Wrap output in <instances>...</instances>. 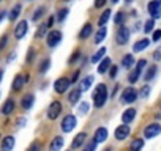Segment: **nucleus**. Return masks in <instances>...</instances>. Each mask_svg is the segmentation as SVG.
<instances>
[{"label":"nucleus","instance_id":"1","mask_svg":"<svg viewBox=\"0 0 161 151\" xmlns=\"http://www.w3.org/2000/svg\"><path fill=\"white\" fill-rule=\"evenodd\" d=\"M106 99H108V87L104 85V84H100L98 87H97V90H95V93H93V104H95V107L97 109H100V107H103L104 104H106Z\"/></svg>","mask_w":161,"mask_h":151},{"label":"nucleus","instance_id":"2","mask_svg":"<svg viewBox=\"0 0 161 151\" xmlns=\"http://www.w3.org/2000/svg\"><path fill=\"white\" fill-rule=\"evenodd\" d=\"M62 102H58V101H52L51 102V106H49V109H47V118L49 120H55V118H58L60 117V113H62Z\"/></svg>","mask_w":161,"mask_h":151},{"label":"nucleus","instance_id":"3","mask_svg":"<svg viewBox=\"0 0 161 151\" xmlns=\"http://www.w3.org/2000/svg\"><path fill=\"white\" fill-rule=\"evenodd\" d=\"M76 124H77V120H76V117L74 115H66L65 118H63V121H62V131L63 132H71L74 128H76Z\"/></svg>","mask_w":161,"mask_h":151},{"label":"nucleus","instance_id":"4","mask_svg":"<svg viewBox=\"0 0 161 151\" xmlns=\"http://www.w3.org/2000/svg\"><path fill=\"white\" fill-rule=\"evenodd\" d=\"M147 8H148L152 19H158L161 16V0H152Z\"/></svg>","mask_w":161,"mask_h":151},{"label":"nucleus","instance_id":"5","mask_svg":"<svg viewBox=\"0 0 161 151\" xmlns=\"http://www.w3.org/2000/svg\"><path fill=\"white\" fill-rule=\"evenodd\" d=\"M128 39H130V30H128L125 25H122V27L117 30L115 41H117V44L123 46V44H126V43H128Z\"/></svg>","mask_w":161,"mask_h":151},{"label":"nucleus","instance_id":"6","mask_svg":"<svg viewBox=\"0 0 161 151\" xmlns=\"http://www.w3.org/2000/svg\"><path fill=\"white\" fill-rule=\"evenodd\" d=\"M69 85H71V81H69L68 77H60V79L55 81L54 88H55L57 93H65V91L69 88Z\"/></svg>","mask_w":161,"mask_h":151},{"label":"nucleus","instance_id":"7","mask_svg":"<svg viewBox=\"0 0 161 151\" xmlns=\"http://www.w3.org/2000/svg\"><path fill=\"white\" fill-rule=\"evenodd\" d=\"M136 98H137V91L134 90V88H125L123 90V93H122V101L123 102H126V104H131V102H134L136 101Z\"/></svg>","mask_w":161,"mask_h":151},{"label":"nucleus","instance_id":"8","mask_svg":"<svg viewBox=\"0 0 161 151\" xmlns=\"http://www.w3.org/2000/svg\"><path fill=\"white\" fill-rule=\"evenodd\" d=\"M159 132H161V126H159L158 123H153V124H148V126L145 128L144 137H145V138H153V137H156Z\"/></svg>","mask_w":161,"mask_h":151},{"label":"nucleus","instance_id":"9","mask_svg":"<svg viewBox=\"0 0 161 151\" xmlns=\"http://www.w3.org/2000/svg\"><path fill=\"white\" fill-rule=\"evenodd\" d=\"M27 30H29L27 21H21V22L16 25V29H14V36H16V39H22V38L25 36Z\"/></svg>","mask_w":161,"mask_h":151},{"label":"nucleus","instance_id":"10","mask_svg":"<svg viewBox=\"0 0 161 151\" xmlns=\"http://www.w3.org/2000/svg\"><path fill=\"white\" fill-rule=\"evenodd\" d=\"M60 41H62V32H58V30L49 32V35H47V46H49V47L57 46Z\"/></svg>","mask_w":161,"mask_h":151},{"label":"nucleus","instance_id":"11","mask_svg":"<svg viewBox=\"0 0 161 151\" xmlns=\"http://www.w3.org/2000/svg\"><path fill=\"white\" fill-rule=\"evenodd\" d=\"M114 135H115V138H117V140H125V138L130 135V126H126V124L123 123L122 126H119V128L115 129Z\"/></svg>","mask_w":161,"mask_h":151},{"label":"nucleus","instance_id":"12","mask_svg":"<svg viewBox=\"0 0 161 151\" xmlns=\"http://www.w3.org/2000/svg\"><path fill=\"white\" fill-rule=\"evenodd\" d=\"M14 143H16L14 137H13V135H7V137L2 140V151H11V149L14 148Z\"/></svg>","mask_w":161,"mask_h":151},{"label":"nucleus","instance_id":"13","mask_svg":"<svg viewBox=\"0 0 161 151\" xmlns=\"http://www.w3.org/2000/svg\"><path fill=\"white\" fill-rule=\"evenodd\" d=\"M86 138H87V134H86V132H79V134L74 137V140L71 142V148H73V149H77L80 145L86 142Z\"/></svg>","mask_w":161,"mask_h":151},{"label":"nucleus","instance_id":"14","mask_svg":"<svg viewBox=\"0 0 161 151\" xmlns=\"http://www.w3.org/2000/svg\"><path fill=\"white\" fill-rule=\"evenodd\" d=\"M106 138H108V129H106V128H98V129L95 131L93 140H95L97 143H101V142H104Z\"/></svg>","mask_w":161,"mask_h":151},{"label":"nucleus","instance_id":"15","mask_svg":"<svg viewBox=\"0 0 161 151\" xmlns=\"http://www.w3.org/2000/svg\"><path fill=\"white\" fill-rule=\"evenodd\" d=\"M24 84H25V77L22 74H18L16 77H14V81H13V90L14 91H19L21 88H24Z\"/></svg>","mask_w":161,"mask_h":151},{"label":"nucleus","instance_id":"16","mask_svg":"<svg viewBox=\"0 0 161 151\" xmlns=\"http://www.w3.org/2000/svg\"><path fill=\"white\" fill-rule=\"evenodd\" d=\"M92 32H93V27H92V24H86L84 27H82V30L79 32V39H87L90 35H92Z\"/></svg>","mask_w":161,"mask_h":151},{"label":"nucleus","instance_id":"17","mask_svg":"<svg viewBox=\"0 0 161 151\" xmlns=\"http://www.w3.org/2000/svg\"><path fill=\"white\" fill-rule=\"evenodd\" d=\"M134 117H136V110H134V109H128V110L123 112V115H122V121H123L125 124H128V123H131V121L134 120Z\"/></svg>","mask_w":161,"mask_h":151},{"label":"nucleus","instance_id":"18","mask_svg":"<svg viewBox=\"0 0 161 151\" xmlns=\"http://www.w3.org/2000/svg\"><path fill=\"white\" fill-rule=\"evenodd\" d=\"M150 44V41L147 39V38H144V39H139L137 43H134V46H133V50L134 52H142L144 49H147V46Z\"/></svg>","mask_w":161,"mask_h":151},{"label":"nucleus","instance_id":"19","mask_svg":"<svg viewBox=\"0 0 161 151\" xmlns=\"http://www.w3.org/2000/svg\"><path fill=\"white\" fill-rule=\"evenodd\" d=\"M109 68H111V58H108V57L104 58V57H103V58L100 60V66H98V72H100V74H104V72H106V71H108Z\"/></svg>","mask_w":161,"mask_h":151},{"label":"nucleus","instance_id":"20","mask_svg":"<svg viewBox=\"0 0 161 151\" xmlns=\"http://www.w3.org/2000/svg\"><path fill=\"white\" fill-rule=\"evenodd\" d=\"M62 146H63V138L62 137H54V140L49 145V149L51 151H60Z\"/></svg>","mask_w":161,"mask_h":151},{"label":"nucleus","instance_id":"21","mask_svg":"<svg viewBox=\"0 0 161 151\" xmlns=\"http://www.w3.org/2000/svg\"><path fill=\"white\" fill-rule=\"evenodd\" d=\"M33 95L32 93H29V95H25L24 98H22V102H21V106H22V109H25V110H29L32 106H33Z\"/></svg>","mask_w":161,"mask_h":151},{"label":"nucleus","instance_id":"22","mask_svg":"<svg viewBox=\"0 0 161 151\" xmlns=\"http://www.w3.org/2000/svg\"><path fill=\"white\" fill-rule=\"evenodd\" d=\"M80 93H82V90H80V88H74V90L69 93V96H68V101H69L71 104H76V102H79V99H80Z\"/></svg>","mask_w":161,"mask_h":151},{"label":"nucleus","instance_id":"23","mask_svg":"<svg viewBox=\"0 0 161 151\" xmlns=\"http://www.w3.org/2000/svg\"><path fill=\"white\" fill-rule=\"evenodd\" d=\"M13 110H14V101H13V99L5 101V104H3V107H2V113H3V115H10Z\"/></svg>","mask_w":161,"mask_h":151},{"label":"nucleus","instance_id":"24","mask_svg":"<svg viewBox=\"0 0 161 151\" xmlns=\"http://www.w3.org/2000/svg\"><path fill=\"white\" fill-rule=\"evenodd\" d=\"M144 146V138H134L130 145V151H141Z\"/></svg>","mask_w":161,"mask_h":151},{"label":"nucleus","instance_id":"25","mask_svg":"<svg viewBox=\"0 0 161 151\" xmlns=\"http://www.w3.org/2000/svg\"><path fill=\"white\" fill-rule=\"evenodd\" d=\"M93 84V76H87V77H84L82 79V82H80V90L82 91H86V90H89L90 88V85Z\"/></svg>","mask_w":161,"mask_h":151},{"label":"nucleus","instance_id":"26","mask_svg":"<svg viewBox=\"0 0 161 151\" xmlns=\"http://www.w3.org/2000/svg\"><path fill=\"white\" fill-rule=\"evenodd\" d=\"M106 33H108V30H106V27L103 25V27H100V30L97 32V35H95V43L97 44H100L104 38H106Z\"/></svg>","mask_w":161,"mask_h":151},{"label":"nucleus","instance_id":"27","mask_svg":"<svg viewBox=\"0 0 161 151\" xmlns=\"http://www.w3.org/2000/svg\"><path fill=\"white\" fill-rule=\"evenodd\" d=\"M133 63H134V57H133L131 54H128V55H125V57L122 58V66L126 68V69H130V68L133 66Z\"/></svg>","mask_w":161,"mask_h":151},{"label":"nucleus","instance_id":"28","mask_svg":"<svg viewBox=\"0 0 161 151\" xmlns=\"http://www.w3.org/2000/svg\"><path fill=\"white\" fill-rule=\"evenodd\" d=\"M47 25H46V22L44 24H41L40 27H38V30H36V33H35V38H44L46 36V33H47Z\"/></svg>","mask_w":161,"mask_h":151},{"label":"nucleus","instance_id":"29","mask_svg":"<svg viewBox=\"0 0 161 151\" xmlns=\"http://www.w3.org/2000/svg\"><path fill=\"white\" fill-rule=\"evenodd\" d=\"M109 18H111V10H106V11L101 14V18L98 19V25H100V27L106 25V22L109 21Z\"/></svg>","mask_w":161,"mask_h":151},{"label":"nucleus","instance_id":"30","mask_svg":"<svg viewBox=\"0 0 161 151\" xmlns=\"http://www.w3.org/2000/svg\"><path fill=\"white\" fill-rule=\"evenodd\" d=\"M19 14H21V5H16L13 10H11V13H10V21H16L18 18H19Z\"/></svg>","mask_w":161,"mask_h":151},{"label":"nucleus","instance_id":"31","mask_svg":"<svg viewBox=\"0 0 161 151\" xmlns=\"http://www.w3.org/2000/svg\"><path fill=\"white\" fill-rule=\"evenodd\" d=\"M104 54H106V47H101V49H100V50H98V52H97V54L92 57V63H98V61H100V60L104 57Z\"/></svg>","mask_w":161,"mask_h":151},{"label":"nucleus","instance_id":"32","mask_svg":"<svg viewBox=\"0 0 161 151\" xmlns=\"http://www.w3.org/2000/svg\"><path fill=\"white\" fill-rule=\"evenodd\" d=\"M44 11H46V8H44V7H40V8H38V10L33 13V16H32V21H33V22L40 21V19H41V16L44 14Z\"/></svg>","mask_w":161,"mask_h":151},{"label":"nucleus","instance_id":"33","mask_svg":"<svg viewBox=\"0 0 161 151\" xmlns=\"http://www.w3.org/2000/svg\"><path fill=\"white\" fill-rule=\"evenodd\" d=\"M155 72H156V66H150L148 69H147V72H145V81H152L153 77H155Z\"/></svg>","mask_w":161,"mask_h":151},{"label":"nucleus","instance_id":"34","mask_svg":"<svg viewBox=\"0 0 161 151\" xmlns=\"http://www.w3.org/2000/svg\"><path fill=\"white\" fill-rule=\"evenodd\" d=\"M123 21H125V13L119 11V13L115 14V18H114V22H115L117 25H122V24H123Z\"/></svg>","mask_w":161,"mask_h":151},{"label":"nucleus","instance_id":"35","mask_svg":"<svg viewBox=\"0 0 161 151\" xmlns=\"http://www.w3.org/2000/svg\"><path fill=\"white\" fill-rule=\"evenodd\" d=\"M153 25H155V19H148V21L145 22V27H144V32H145V33H150V32L153 30Z\"/></svg>","mask_w":161,"mask_h":151},{"label":"nucleus","instance_id":"36","mask_svg":"<svg viewBox=\"0 0 161 151\" xmlns=\"http://www.w3.org/2000/svg\"><path fill=\"white\" fill-rule=\"evenodd\" d=\"M89 109H90V107H89V102H86V101H84L82 104L79 106V110H77V112H79L80 115H86V113L89 112Z\"/></svg>","mask_w":161,"mask_h":151},{"label":"nucleus","instance_id":"37","mask_svg":"<svg viewBox=\"0 0 161 151\" xmlns=\"http://www.w3.org/2000/svg\"><path fill=\"white\" fill-rule=\"evenodd\" d=\"M139 76H141V72L134 69V71H133V72L130 74V77H128V81H130L131 84H134V82H137V79H139Z\"/></svg>","mask_w":161,"mask_h":151},{"label":"nucleus","instance_id":"38","mask_svg":"<svg viewBox=\"0 0 161 151\" xmlns=\"http://www.w3.org/2000/svg\"><path fill=\"white\" fill-rule=\"evenodd\" d=\"M66 14H68V10H66V8H63V10H60V11H58V14H57V21H58V22H62V21H65V18H66Z\"/></svg>","mask_w":161,"mask_h":151},{"label":"nucleus","instance_id":"39","mask_svg":"<svg viewBox=\"0 0 161 151\" xmlns=\"http://www.w3.org/2000/svg\"><path fill=\"white\" fill-rule=\"evenodd\" d=\"M29 151H41V142H33L29 148Z\"/></svg>","mask_w":161,"mask_h":151},{"label":"nucleus","instance_id":"40","mask_svg":"<svg viewBox=\"0 0 161 151\" xmlns=\"http://www.w3.org/2000/svg\"><path fill=\"white\" fill-rule=\"evenodd\" d=\"M145 65H147V61H145V60H139V61H137V65H136V71L142 72V69L145 68Z\"/></svg>","mask_w":161,"mask_h":151},{"label":"nucleus","instance_id":"41","mask_svg":"<svg viewBox=\"0 0 161 151\" xmlns=\"http://www.w3.org/2000/svg\"><path fill=\"white\" fill-rule=\"evenodd\" d=\"M79 54H80V52H79V50H76V52H74V54H73V55L69 57V60H68V65H73V63H74V61L77 60V57H79Z\"/></svg>","mask_w":161,"mask_h":151},{"label":"nucleus","instance_id":"42","mask_svg":"<svg viewBox=\"0 0 161 151\" xmlns=\"http://www.w3.org/2000/svg\"><path fill=\"white\" fill-rule=\"evenodd\" d=\"M152 39H153L155 43H156V41H159V39H161V30H155V32H153Z\"/></svg>","mask_w":161,"mask_h":151},{"label":"nucleus","instance_id":"43","mask_svg":"<svg viewBox=\"0 0 161 151\" xmlns=\"http://www.w3.org/2000/svg\"><path fill=\"white\" fill-rule=\"evenodd\" d=\"M95 148H97V142L93 140V142H90V143L86 146V151H95Z\"/></svg>","mask_w":161,"mask_h":151},{"label":"nucleus","instance_id":"44","mask_svg":"<svg viewBox=\"0 0 161 151\" xmlns=\"http://www.w3.org/2000/svg\"><path fill=\"white\" fill-rule=\"evenodd\" d=\"M7 43H8V36H7V35H3V36H2V39H0V49H3Z\"/></svg>","mask_w":161,"mask_h":151},{"label":"nucleus","instance_id":"45","mask_svg":"<svg viewBox=\"0 0 161 151\" xmlns=\"http://www.w3.org/2000/svg\"><path fill=\"white\" fill-rule=\"evenodd\" d=\"M33 54H35V50L30 47V49H29V55H27V63H32V60H33Z\"/></svg>","mask_w":161,"mask_h":151},{"label":"nucleus","instance_id":"46","mask_svg":"<svg viewBox=\"0 0 161 151\" xmlns=\"http://www.w3.org/2000/svg\"><path fill=\"white\" fill-rule=\"evenodd\" d=\"M49 63H51L49 60H44V61H43V65H41V68H40V71H41V72H44V71L49 68Z\"/></svg>","mask_w":161,"mask_h":151},{"label":"nucleus","instance_id":"47","mask_svg":"<svg viewBox=\"0 0 161 151\" xmlns=\"http://www.w3.org/2000/svg\"><path fill=\"white\" fill-rule=\"evenodd\" d=\"M106 3V0H95V8H103Z\"/></svg>","mask_w":161,"mask_h":151},{"label":"nucleus","instance_id":"48","mask_svg":"<svg viewBox=\"0 0 161 151\" xmlns=\"http://www.w3.org/2000/svg\"><path fill=\"white\" fill-rule=\"evenodd\" d=\"M115 74H117V66L109 68V77H115Z\"/></svg>","mask_w":161,"mask_h":151},{"label":"nucleus","instance_id":"49","mask_svg":"<svg viewBox=\"0 0 161 151\" xmlns=\"http://www.w3.org/2000/svg\"><path fill=\"white\" fill-rule=\"evenodd\" d=\"M54 21H55V19H54V16H51V18L47 19V22H46V25H47V29H51V27H52V24H54Z\"/></svg>","mask_w":161,"mask_h":151},{"label":"nucleus","instance_id":"50","mask_svg":"<svg viewBox=\"0 0 161 151\" xmlns=\"http://www.w3.org/2000/svg\"><path fill=\"white\" fill-rule=\"evenodd\" d=\"M77 76H79V71H76V72H74V74H73V77H71V79H69V81H71V84H74V82H76V81H77Z\"/></svg>","mask_w":161,"mask_h":151},{"label":"nucleus","instance_id":"51","mask_svg":"<svg viewBox=\"0 0 161 151\" xmlns=\"http://www.w3.org/2000/svg\"><path fill=\"white\" fill-rule=\"evenodd\" d=\"M25 123H27V120H25V118H19V120H18V126H24Z\"/></svg>","mask_w":161,"mask_h":151},{"label":"nucleus","instance_id":"52","mask_svg":"<svg viewBox=\"0 0 161 151\" xmlns=\"http://www.w3.org/2000/svg\"><path fill=\"white\" fill-rule=\"evenodd\" d=\"M141 95H142V96H147V95H148V87H147V85L142 88V93H141Z\"/></svg>","mask_w":161,"mask_h":151},{"label":"nucleus","instance_id":"53","mask_svg":"<svg viewBox=\"0 0 161 151\" xmlns=\"http://www.w3.org/2000/svg\"><path fill=\"white\" fill-rule=\"evenodd\" d=\"M153 57H155V60H159V58H161V50H159V52H155Z\"/></svg>","mask_w":161,"mask_h":151},{"label":"nucleus","instance_id":"54","mask_svg":"<svg viewBox=\"0 0 161 151\" xmlns=\"http://www.w3.org/2000/svg\"><path fill=\"white\" fill-rule=\"evenodd\" d=\"M3 18H5V11H3V10H0V22L3 21Z\"/></svg>","mask_w":161,"mask_h":151},{"label":"nucleus","instance_id":"55","mask_svg":"<svg viewBox=\"0 0 161 151\" xmlns=\"http://www.w3.org/2000/svg\"><path fill=\"white\" fill-rule=\"evenodd\" d=\"M133 2V0H125V3H131Z\"/></svg>","mask_w":161,"mask_h":151},{"label":"nucleus","instance_id":"56","mask_svg":"<svg viewBox=\"0 0 161 151\" xmlns=\"http://www.w3.org/2000/svg\"><path fill=\"white\" fill-rule=\"evenodd\" d=\"M111 2H112V3H117V2H119V0H111Z\"/></svg>","mask_w":161,"mask_h":151},{"label":"nucleus","instance_id":"57","mask_svg":"<svg viewBox=\"0 0 161 151\" xmlns=\"http://www.w3.org/2000/svg\"><path fill=\"white\" fill-rule=\"evenodd\" d=\"M2 76H3V74H2V72H0V81H2Z\"/></svg>","mask_w":161,"mask_h":151},{"label":"nucleus","instance_id":"58","mask_svg":"<svg viewBox=\"0 0 161 151\" xmlns=\"http://www.w3.org/2000/svg\"><path fill=\"white\" fill-rule=\"evenodd\" d=\"M0 2H2V0H0Z\"/></svg>","mask_w":161,"mask_h":151}]
</instances>
